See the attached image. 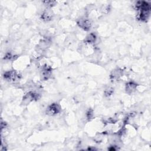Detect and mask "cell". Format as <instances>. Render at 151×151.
Wrapping results in <instances>:
<instances>
[{"mask_svg":"<svg viewBox=\"0 0 151 151\" xmlns=\"http://www.w3.org/2000/svg\"><path fill=\"white\" fill-rule=\"evenodd\" d=\"M78 24L85 31H89L92 27V23L90 21L89 19L85 18L80 19L78 21Z\"/></svg>","mask_w":151,"mask_h":151,"instance_id":"5b68a950","label":"cell"},{"mask_svg":"<svg viewBox=\"0 0 151 151\" xmlns=\"http://www.w3.org/2000/svg\"><path fill=\"white\" fill-rule=\"evenodd\" d=\"M52 73V68L50 66L44 65L42 67L41 70V78L43 80H47L51 76Z\"/></svg>","mask_w":151,"mask_h":151,"instance_id":"3957f363","label":"cell"},{"mask_svg":"<svg viewBox=\"0 0 151 151\" xmlns=\"http://www.w3.org/2000/svg\"><path fill=\"white\" fill-rule=\"evenodd\" d=\"M43 4H44V5L48 9L51 8L53 7H54L56 4V1H43Z\"/></svg>","mask_w":151,"mask_h":151,"instance_id":"30bf717a","label":"cell"},{"mask_svg":"<svg viewBox=\"0 0 151 151\" xmlns=\"http://www.w3.org/2000/svg\"><path fill=\"white\" fill-rule=\"evenodd\" d=\"M61 110L60 106L57 103H53L47 107L46 113L47 115L52 116L58 114Z\"/></svg>","mask_w":151,"mask_h":151,"instance_id":"6da1fadb","label":"cell"},{"mask_svg":"<svg viewBox=\"0 0 151 151\" xmlns=\"http://www.w3.org/2000/svg\"><path fill=\"white\" fill-rule=\"evenodd\" d=\"M137 84L133 82H130L127 83L126 85V91L128 94H131L133 93L137 88Z\"/></svg>","mask_w":151,"mask_h":151,"instance_id":"8992f818","label":"cell"},{"mask_svg":"<svg viewBox=\"0 0 151 151\" xmlns=\"http://www.w3.org/2000/svg\"><path fill=\"white\" fill-rule=\"evenodd\" d=\"M96 40V35L94 33H91L86 37L85 39V42L89 44H92L95 42Z\"/></svg>","mask_w":151,"mask_h":151,"instance_id":"9c48e42d","label":"cell"},{"mask_svg":"<svg viewBox=\"0 0 151 151\" xmlns=\"http://www.w3.org/2000/svg\"><path fill=\"white\" fill-rule=\"evenodd\" d=\"M86 116L88 119H91L93 116V110L91 109H89L86 113Z\"/></svg>","mask_w":151,"mask_h":151,"instance_id":"8fae6325","label":"cell"},{"mask_svg":"<svg viewBox=\"0 0 151 151\" xmlns=\"http://www.w3.org/2000/svg\"><path fill=\"white\" fill-rule=\"evenodd\" d=\"M4 77L6 80L10 82H15L20 79L19 74L14 70L9 71L6 72L4 73Z\"/></svg>","mask_w":151,"mask_h":151,"instance_id":"277c9868","label":"cell"},{"mask_svg":"<svg viewBox=\"0 0 151 151\" xmlns=\"http://www.w3.org/2000/svg\"><path fill=\"white\" fill-rule=\"evenodd\" d=\"M53 16V15L52 14V12L50 10H48L44 11V13L41 14V19L44 21H49L52 20Z\"/></svg>","mask_w":151,"mask_h":151,"instance_id":"ba28073f","label":"cell"},{"mask_svg":"<svg viewBox=\"0 0 151 151\" xmlns=\"http://www.w3.org/2000/svg\"><path fill=\"white\" fill-rule=\"evenodd\" d=\"M122 74H123L122 70L120 68H117L112 71V74H110V78L112 80H116L122 76Z\"/></svg>","mask_w":151,"mask_h":151,"instance_id":"52a82bcc","label":"cell"},{"mask_svg":"<svg viewBox=\"0 0 151 151\" xmlns=\"http://www.w3.org/2000/svg\"><path fill=\"white\" fill-rule=\"evenodd\" d=\"M39 98H40V95L38 93H36L34 92H30L23 97V103L24 104L28 105L33 101L38 100Z\"/></svg>","mask_w":151,"mask_h":151,"instance_id":"7a4b0ae2","label":"cell"},{"mask_svg":"<svg viewBox=\"0 0 151 151\" xmlns=\"http://www.w3.org/2000/svg\"><path fill=\"white\" fill-rule=\"evenodd\" d=\"M114 90L112 88H108V89H106L105 92V95L106 96H110V95H112L113 93Z\"/></svg>","mask_w":151,"mask_h":151,"instance_id":"7c38bea8","label":"cell"}]
</instances>
